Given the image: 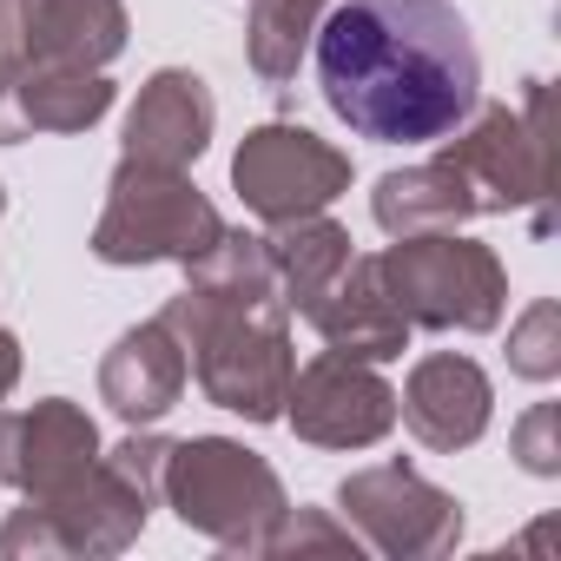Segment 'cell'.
<instances>
[{"label":"cell","mask_w":561,"mask_h":561,"mask_svg":"<svg viewBox=\"0 0 561 561\" xmlns=\"http://www.w3.org/2000/svg\"><path fill=\"white\" fill-rule=\"evenodd\" d=\"M311 47L324 106L357 139L430 146L482 106V60L449 0H331Z\"/></svg>","instance_id":"1"},{"label":"cell","mask_w":561,"mask_h":561,"mask_svg":"<svg viewBox=\"0 0 561 561\" xmlns=\"http://www.w3.org/2000/svg\"><path fill=\"white\" fill-rule=\"evenodd\" d=\"M159 324L179 337L185 370L198 377L205 403H218L244 423L285 416L298 351H291V311L277 298V271H271L264 238L225 225L218 244L185 264V291L165 298Z\"/></svg>","instance_id":"2"},{"label":"cell","mask_w":561,"mask_h":561,"mask_svg":"<svg viewBox=\"0 0 561 561\" xmlns=\"http://www.w3.org/2000/svg\"><path fill=\"white\" fill-rule=\"evenodd\" d=\"M159 495H165V508L192 535H205V541H218L231 554H264L271 528L285 522V508H291L277 469L257 449L231 443V436L172 443L165 469H159Z\"/></svg>","instance_id":"3"},{"label":"cell","mask_w":561,"mask_h":561,"mask_svg":"<svg viewBox=\"0 0 561 561\" xmlns=\"http://www.w3.org/2000/svg\"><path fill=\"white\" fill-rule=\"evenodd\" d=\"M383 291L390 305L410 318V331H495L508 311V271L489 244L462 238V231H416L397 238L383 257Z\"/></svg>","instance_id":"4"},{"label":"cell","mask_w":561,"mask_h":561,"mask_svg":"<svg viewBox=\"0 0 561 561\" xmlns=\"http://www.w3.org/2000/svg\"><path fill=\"white\" fill-rule=\"evenodd\" d=\"M225 231L218 205L179 172V165H146L119 159L106 179V205L93 225V257L100 264H192L211 251Z\"/></svg>","instance_id":"5"},{"label":"cell","mask_w":561,"mask_h":561,"mask_svg":"<svg viewBox=\"0 0 561 561\" xmlns=\"http://www.w3.org/2000/svg\"><path fill=\"white\" fill-rule=\"evenodd\" d=\"M146 515H152V489L133 482L100 449V462L80 469L60 495L27 502L0 522V561H21V554H34V561H47V554L54 561H106V554H126L139 541Z\"/></svg>","instance_id":"6"},{"label":"cell","mask_w":561,"mask_h":561,"mask_svg":"<svg viewBox=\"0 0 561 561\" xmlns=\"http://www.w3.org/2000/svg\"><path fill=\"white\" fill-rule=\"evenodd\" d=\"M443 159L469 179L482 211H535V231H554L548 211V87L528 80V113L476 106L449 139Z\"/></svg>","instance_id":"7"},{"label":"cell","mask_w":561,"mask_h":561,"mask_svg":"<svg viewBox=\"0 0 561 561\" xmlns=\"http://www.w3.org/2000/svg\"><path fill=\"white\" fill-rule=\"evenodd\" d=\"M337 508L357 528V541L390 561H436L462 541V502L430 476H416L410 462L351 469L337 482Z\"/></svg>","instance_id":"8"},{"label":"cell","mask_w":561,"mask_h":561,"mask_svg":"<svg viewBox=\"0 0 561 561\" xmlns=\"http://www.w3.org/2000/svg\"><path fill=\"white\" fill-rule=\"evenodd\" d=\"M231 192L264 225L305 218V211H324L331 198L351 192V152H337L311 126L271 119V126H251L244 146L231 152Z\"/></svg>","instance_id":"9"},{"label":"cell","mask_w":561,"mask_h":561,"mask_svg":"<svg viewBox=\"0 0 561 561\" xmlns=\"http://www.w3.org/2000/svg\"><path fill=\"white\" fill-rule=\"evenodd\" d=\"M277 423H291L298 443H318V449H370L397 430V390L377 377V364L318 351L305 370H291Z\"/></svg>","instance_id":"10"},{"label":"cell","mask_w":561,"mask_h":561,"mask_svg":"<svg viewBox=\"0 0 561 561\" xmlns=\"http://www.w3.org/2000/svg\"><path fill=\"white\" fill-rule=\"evenodd\" d=\"M126 0H0V54L106 73L126 54Z\"/></svg>","instance_id":"11"},{"label":"cell","mask_w":561,"mask_h":561,"mask_svg":"<svg viewBox=\"0 0 561 561\" xmlns=\"http://www.w3.org/2000/svg\"><path fill=\"white\" fill-rule=\"evenodd\" d=\"M100 462V430L80 403L67 397H47L21 416L0 410V482L21 489L27 502H47L60 495L80 469Z\"/></svg>","instance_id":"12"},{"label":"cell","mask_w":561,"mask_h":561,"mask_svg":"<svg viewBox=\"0 0 561 561\" xmlns=\"http://www.w3.org/2000/svg\"><path fill=\"white\" fill-rule=\"evenodd\" d=\"M113 113V80L87 67H41L0 54V146L47 139V133H87Z\"/></svg>","instance_id":"13"},{"label":"cell","mask_w":561,"mask_h":561,"mask_svg":"<svg viewBox=\"0 0 561 561\" xmlns=\"http://www.w3.org/2000/svg\"><path fill=\"white\" fill-rule=\"evenodd\" d=\"M397 416L410 423V436L436 456H456L469 443H482L489 416H495V390L482 377L476 357H456V351H436L410 370L403 397H397Z\"/></svg>","instance_id":"14"},{"label":"cell","mask_w":561,"mask_h":561,"mask_svg":"<svg viewBox=\"0 0 561 561\" xmlns=\"http://www.w3.org/2000/svg\"><path fill=\"white\" fill-rule=\"evenodd\" d=\"M211 126H218V100L211 87L192 73V67H159L133 113H126V152L119 159H146V165H192L205 146H211Z\"/></svg>","instance_id":"15"},{"label":"cell","mask_w":561,"mask_h":561,"mask_svg":"<svg viewBox=\"0 0 561 561\" xmlns=\"http://www.w3.org/2000/svg\"><path fill=\"white\" fill-rule=\"evenodd\" d=\"M305 324L324 337V351H344V357H364V364H390V357L410 351V318L390 305L377 257H351L331 277V291L305 311Z\"/></svg>","instance_id":"16"},{"label":"cell","mask_w":561,"mask_h":561,"mask_svg":"<svg viewBox=\"0 0 561 561\" xmlns=\"http://www.w3.org/2000/svg\"><path fill=\"white\" fill-rule=\"evenodd\" d=\"M185 377H192V370H185L179 337H172L159 318H146V324H133V331L100 357V403H106L119 423L152 430L165 410H179Z\"/></svg>","instance_id":"17"},{"label":"cell","mask_w":561,"mask_h":561,"mask_svg":"<svg viewBox=\"0 0 561 561\" xmlns=\"http://www.w3.org/2000/svg\"><path fill=\"white\" fill-rule=\"evenodd\" d=\"M370 211L390 238H416V231H456L469 218H482L469 179L436 152L423 165H403V172H383L377 192H370Z\"/></svg>","instance_id":"18"},{"label":"cell","mask_w":561,"mask_h":561,"mask_svg":"<svg viewBox=\"0 0 561 561\" xmlns=\"http://www.w3.org/2000/svg\"><path fill=\"white\" fill-rule=\"evenodd\" d=\"M264 251H271V271H277V298H285V311H298V318L331 291V277L357 257L351 231L337 218H324V211L277 218L271 238H264Z\"/></svg>","instance_id":"19"},{"label":"cell","mask_w":561,"mask_h":561,"mask_svg":"<svg viewBox=\"0 0 561 561\" xmlns=\"http://www.w3.org/2000/svg\"><path fill=\"white\" fill-rule=\"evenodd\" d=\"M331 14V0H251V21H244V60L264 87L285 93L311 54L318 21Z\"/></svg>","instance_id":"20"},{"label":"cell","mask_w":561,"mask_h":561,"mask_svg":"<svg viewBox=\"0 0 561 561\" xmlns=\"http://www.w3.org/2000/svg\"><path fill=\"white\" fill-rule=\"evenodd\" d=\"M508 370L528 377V383H554L561 377V305L554 298H535L515 331H508Z\"/></svg>","instance_id":"21"},{"label":"cell","mask_w":561,"mask_h":561,"mask_svg":"<svg viewBox=\"0 0 561 561\" xmlns=\"http://www.w3.org/2000/svg\"><path fill=\"white\" fill-rule=\"evenodd\" d=\"M357 528L337 522L331 508H285V522L271 528L264 554H357Z\"/></svg>","instance_id":"22"},{"label":"cell","mask_w":561,"mask_h":561,"mask_svg":"<svg viewBox=\"0 0 561 561\" xmlns=\"http://www.w3.org/2000/svg\"><path fill=\"white\" fill-rule=\"evenodd\" d=\"M515 462L528 476H561V410L554 403H535L522 423H515Z\"/></svg>","instance_id":"23"},{"label":"cell","mask_w":561,"mask_h":561,"mask_svg":"<svg viewBox=\"0 0 561 561\" xmlns=\"http://www.w3.org/2000/svg\"><path fill=\"white\" fill-rule=\"evenodd\" d=\"M21 383V337L0 331V403H8V390Z\"/></svg>","instance_id":"24"},{"label":"cell","mask_w":561,"mask_h":561,"mask_svg":"<svg viewBox=\"0 0 561 561\" xmlns=\"http://www.w3.org/2000/svg\"><path fill=\"white\" fill-rule=\"evenodd\" d=\"M0 211H8V185H0Z\"/></svg>","instance_id":"25"}]
</instances>
